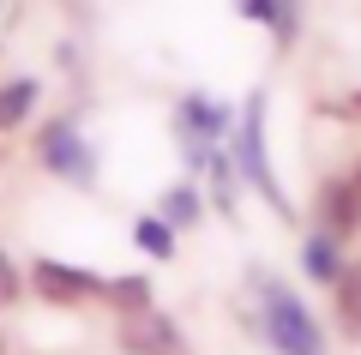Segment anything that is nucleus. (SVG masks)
<instances>
[{
	"label": "nucleus",
	"mask_w": 361,
	"mask_h": 355,
	"mask_svg": "<svg viewBox=\"0 0 361 355\" xmlns=\"http://www.w3.org/2000/svg\"><path fill=\"white\" fill-rule=\"evenodd\" d=\"M253 289H259V301H265V343L277 355H325V337H319V319L301 307V295L295 289H283L277 277H253Z\"/></svg>",
	"instance_id": "nucleus-1"
},
{
	"label": "nucleus",
	"mask_w": 361,
	"mask_h": 355,
	"mask_svg": "<svg viewBox=\"0 0 361 355\" xmlns=\"http://www.w3.org/2000/svg\"><path fill=\"white\" fill-rule=\"evenodd\" d=\"M37 157L61 181H73V187H97V157H90V145L78 139L73 121H49V127L37 133Z\"/></svg>",
	"instance_id": "nucleus-2"
},
{
	"label": "nucleus",
	"mask_w": 361,
	"mask_h": 355,
	"mask_svg": "<svg viewBox=\"0 0 361 355\" xmlns=\"http://www.w3.org/2000/svg\"><path fill=\"white\" fill-rule=\"evenodd\" d=\"M115 343H121L127 355H187L180 325H175L169 313H157V307H133V313H121Z\"/></svg>",
	"instance_id": "nucleus-3"
},
{
	"label": "nucleus",
	"mask_w": 361,
	"mask_h": 355,
	"mask_svg": "<svg viewBox=\"0 0 361 355\" xmlns=\"http://www.w3.org/2000/svg\"><path fill=\"white\" fill-rule=\"evenodd\" d=\"M30 289H37L42 301H54V307H78V301H90V295H103V277H90V271H78V265H61V259H37V265H30Z\"/></svg>",
	"instance_id": "nucleus-4"
},
{
	"label": "nucleus",
	"mask_w": 361,
	"mask_h": 355,
	"mask_svg": "<svg viewBox=\"0 0 361 355\" xmlns=\"http://www.w3.org/2000/svg\"><path fill=\"white\" fill-rule=\"evenodd\" d=\"M313 217H319L325 235L349 241V235L361 229V187H355V181H343V175L319 181V193H313Z\"/></svg>",
	"instance_id": "nucleus-5"
},
{
	"label": "nucleus",
	"mask_w": 361,
	"mask_h": 355,
	"mask_svg": "<svg viewBox=\"0 0 361 355\" xmlns=\"http://www.w3.org/2000/svg\"><path fill=\"white\" fill-rule=\"evenodd\" d=\"M259 114H265V97H253V102H247V109H241V127H235V133H241V169H247V181H253V187L265 193V199L277 205V211H289V205H283V193H277V175L265 169V139H259Z\"/></svg>",
	"instance_id": "nucleus-6"
},
{
	"label": "nucleus",
	"mask_w": 361,
	"mask_h": 355,
	"mask_svg": "<svg viewBox=\"0 0 361 355\" xmlns=\"http://www.w3.org/2000/svg\"><path fill=\"white\" fill-rule=\"evenodd\" d=\"M37 97H42L37 78H6V85H0V133H18V127H25L30 109H37Z\"/></svg>",
	"instance_id": "nucleus-7"
},
{
	"label": "nucleus",
	"mask_w": 361,
	"mask_h": 355,
	"mask_svg": "<svg viewBox=\"0 0 361 355\" xmlns=\"http://www.w3.org/2000/svg\"><path fill=\"white\" fill-rule=\"evenodd\" d=\"M180 133L187 139H223L229 133V109H211L205 97H187L180 102Z\"/></svg>",
	"instance_id": "nucleus-8"
},
{
	"label": "nucleus",
	"mask_w": 361,
	"mask_h": 355,
	"mask_svg": "<svg viewBox=\"0 0 361 355\" xmlns=\"http://www.w3.org/2000/svg\"><path fill=\"white\" fill-rule=\"evenodd\" d=\"M301 265H307L313 283H337V271H343V253H337V235H307V247H301Z\"/></svg>",
	"instance_id": "nucleus-9"
},
{
	"label": "nucleus",
	"mask_w": 361,
	"mask_h": 355,
	"mask_svg": "<svg viewBox=\"0 0 361 355\" xmlns=\"http://www.w3.org/2000/svg\"><path fill=\"white\" fill-rule=\"evenodd\" d=\"M337 319H343L349 337H361V265L337 271Z\"/></svg>",
	"instance_id": "nucleus-10"
},
{
	"label": "nucleus",
	"mask_w": 361,
	"mask_h": 355,
	"mask_svg": "<svg viewBox=\"0 0 361 355\" xmlns=\"http://www.w3.org/2000/svg\"><path fill=\"white\" fill-rule=\"evenodd\" d=\"M133 235H139V247H145L151 259H175V229H169L163 217H139Z\"/></svg>",
	"instance_id": "nucleus-11"
},
{
	"label": "nucleus",
	"mask_w": 361,
	"mask_h": 355,
	"mask_svg": "<svg viewBox=\"0 0 361 355\" xmlns=\"http://www.w3.org/2000/svg\"><path fill=\"white\" fill-rule=\"evenodd\" d=\"M193 217H199V193H193V187H169V193H163V223H169V229H187Z\"/></svg>",
	"instance_id": "nucleus-12"
},
{
	"label": "nucleus",
	"mask_w": 361,
	"mask_h": 355,
	"mask_svg": "<svg viewBox=\"0 0 361 355\" xmlns=\"http://www.w3.org/2000/svg\"><path fill=\"white\" fill-rule=\"evenodd\" d=\"M103 295H115V301H121V313H133V307H145V301H151V289H145L139 277H121V283H103Z\"/></svg>",
	"instance_id": "nucleus-13"
},
{
	"label": "nucleus",
	"mask_w": 361,
	"mask_h": 355,
	"mask_svg": "<svg viewBox=\"0 0 361 355\" xmlns=\"http://www.w3.org/2000/svg\"><path fill=\"white\" fill-rule=\"evenodd\" d=\"M0 295H18V277H13V259L0 253Z\"/></svg>",
	"instance_id": "nucleus-14"
},
{
	"label": "nucleus",
	"mask_w": 361,
	"mask_h": 355,
	"mask_svg": "<svg viewBox=\"0 0 361 355\" xmlns=\"http://www.w3.org/2000/svg\"><path fill=\"white\" fill-rule=\"evenodd\" d=\"M349 181H355V187H361V163H355V175H349Z\"/></svg>",
	"instance_id": "nucleus-15"
}]
</instances>
